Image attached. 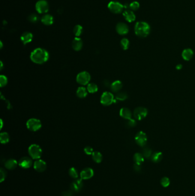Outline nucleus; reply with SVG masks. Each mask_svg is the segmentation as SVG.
Segmentation results:
<instances>
[{
	"label": "nucleus",
	"mask_w": 195,
	"mask_h": 196,
	"mask_svg": "<svg viewBox=\"0 0 195 196\" xmlns=\"http://www.w3.org/2000/svg\"><path fill=\"white\" fill-rule=\"evenodd\" d=\"M49 55L48 52L43 48H38L33 50L30 56V60L37 64H42L48 60Z\"/></svg>",
	"instance_id": "f257e3e1"
},
{
	"label": "nucleus",
	"mask_w": 195,
	"mask_h": 196,
	"mask_svg": "<svg viewBox=\"0 0 195 196\" xmlns=\"http://www.w3.org/2000/svg\"><path fill=\"white\" fill-rule=\"evenodd\" d=\"M150 26L146 22H137L134 26L136 35L140 37H146L150 33Z\"/></svg>",
	"instance_id": "f03ea898"
},
{
	"label": "nucleus",
	"mask_w": 195,
	"mask_h": 196,
	"mask_svg": "<svg viewBox=\"0 0 195 196\" xmlns=\"http://www.w3.org/2000/svg\"><path fill=\"white\" fill-rule=\"evenodd\" d=\"M29 156L32 159H38L42 156V149L38 145L33 144L30 145L28 148Z\"/></svg>",
	"instance_id": "7ed1b4c3"
},
{
	"label": "nucleus",
	"mask_w": 195,
	"mask_h": 196,
	"mask_svg": "<svg viewBox=\"0 0 195 196\" xmlns=\"http://www.w3.org/2000/svg\"><path fill=\"white\" fill-rule=\"evenodd\" d=\"M26 127L31 131H37L42 127L41 121L36 118H31L26 122Z\"/></svg>",
	"instance_id": "20e7f679"
},
{
	"label": "nucleus",
	"mask_w": 195,
	"mask_h": 196,
	"mask_svg": "<svg viewBox=\"0 0 195 196\" xmlns=\"http://www.w3.org/2000/svg\"><path fill=\"white\" fill-rule=\"evenodd\" d=\"M90 80V75L88 72L83 71L77 75L76 77L77 82L82 86L88 85Z\"/></svg>",
	"instance_id": "39448f33"
},
{
	"label": "nucleus",
	"mask_w": 195,
	"mask_h": 196,
	"mask_svg": "<svg viewBox=\"0 0 195 196\" xmlns=\"http://www.w3.org/2000/svg\"><path fill=\"white\" fill-rule=\"evenodd\" d=\"M114 102L113 95L110 92H104L101 97V103L104 106L111 105Z\"/></svg>",
	"instance_id": "423d86ee"
},
{
	"label": "nucleus",
	"mask_w": 195,
	"mask_h": 196,
	"mask_svg": "<svg viewBox=\"0 0 195 196\" xmlns=\"http://www.w3.org/2000/svg\"><path fill=\"white\" fill-rule=\"evenodd\" d=\"M35 7L37 12L38 13H47L49 11V4L46 0L38 1Z\"/></svg>",
	"instance_id": "0eeeda50"
},
{
	"label": "nucleus",
	"mask_w": 195,
	"mask_h": 196,
	"mask_svg": "<svg viewBox=\"0 0 195 196\" xmlns=\"http://www.w3.org/2000/svg\"><path fill=\"white\" fill-rule=\"evenodd\" d=\"M108 8L111 12L115 14L122 12L124 8V5L117 1H110L108 5Z\"/></svg>",
	"instance_id": "6e6552de"
},
{
	"label": "nucleus",
	"mask_w": 195,
	"mask_h": 196,
	"mask_svg": "<svg viewBox=\"0 0 195 196\" xmlns=\"http://www.w3.org/2000/svg\"><path fill=\"white\" fill-rule=\"evenodd\" d=\"M148 114V111L146 108L140 107L136 108L134 111V117L138 121H141L144 119Z\"/></svg>",
	"instance_id": "1a4fd4ad"
},
{
	"label": "nucleus",
	"mask_w": 195,
	"mask_h": 196,
	"mask_svg": "<svg viewBox=\"0 0 195 196\" xmlns=\"http://www.w3.org/2000/svg\"><path fill=\"white\" fill-rule=\"evenodd\" d=\"M135 141L138 145L141 147L144 146L147 142L146 134L143 131L138 132L135 136Z\"/></svg>",
	"instance_id": "9d476101"
},
{
	"label": "nucleus",
	"mask_w": 195,
	"mask_h": 196,
	"mask_svg": "<svg viewBox=\"0 0 195 196\" xmlns=\"http://www.w3.org/2000/svg\"><path fill=\"white\" fill-rule=\"evenodd\" d=\"M18 164L19 166L23 169H29L32 166L33 164V161L30 158L24 157L20 159Z\"/></svg>",
	"instance_id": "9b49d317"
},
{
	"label": "nucleus",
	"mask_w": 195,
	"mask_h": 196,
	"mask_svg": "<svg viewBox=\"0 0 195 196\" xmlns=\"http://www.w3.org/2000/svg\"><path fill=\"white\" fill-rule=\"evenodd\" d=\"M34 168L38 172H43L47 168V163L42 159H37L34 163Z\"/></svg>",
	"instance_id": "f8f14e48"
},
{
	"label": "nucleus",
	"mask_w": 195,
	"mask_h": 196,
	"mask_svg": "<svg viewBox=\"0 0 195 196\" xmlns=\"http://www.w3.org/2000/svg\"><path fill=\"white\" fill-rule=\"evenodd\" d=\"M116 32L120 35H125L129 32L128 25L123 23H119L116 26Z\"/></svg>",
	"instance_id": "ddd939ff"
},
{
	"label": "nucleus",
	"mask_w": 195,
	"mask_h": 196,
	"mask_svg": "<svg viewBox=\"0 0 195 196\" xmlns=\"http://www.w3.org/2000/svg\"><path fill=\"white\" fill-rule=\"evenodd\" d=\"M94 175V172L92 169L87 168L84 169L80 173V177L81 180H89Z\"/></svg>",
	"instance_id": "4468645a"
},
{
	"label": "nucleus",
	"mask_w": 195,
	"mask_h": 196,
	"mask_svg": "<svg viewBox=\"0 0 195 196\" xmlns=\"http://www.w3.org/2000/svg\"><path fill=\"white\" fill-rule=\"evenodd\" d=\"M83 187V183L81 179H77L74 180L71 185V190L74 192H80Z\"/></svg>",
	"instance_id": "2eb2a0df"
},
{
	"label": "nucleus",
	"mask_w": 195,
	"mask_h": 196,
	"mask_svg": "<svg viewBox=\"0 0 195 196\" xmlns=\"http://www.w3.org/2000/svg\"><path fill=\"white\" fill-rule=\"evenodd\" d=\"M83 42L79 37H75L72 41V48L76 51H79L82 49Z\"/></svg>",
	"instance_id": "dca6fc26"
},
{
	"label": "nucleus",
	"mask_w": 195,
	"mask_h": 196,
	"mask_svg": "<svg viewBox=\"0 0 195 196\" xmlns=\"http://www.w3.org/2000/svg\"><path fill=\"white\" fill-rule=\"evenodd\" d=\"M33 34L29 32H25L23 33L21 36V40L23 43L26 45L29 43H30L33 40Z\"/></svg>",
	"instance_id": "f3484780"
},
{
	"label": "nucleus",
	"mask_w": 195,
	"mask_h": 196,
	"mask_svg": "<svg viewBox=\"0 0 195 196\" xmlns=\"http://www.w3.org/2000/svg\"><path fill=\"white\" fill-rule=\"evenodd\" d=\"M123 16L125 19L129 23L134 21L136 19V16L132 11L126 10L123 12Z\"/></svg>",
	"instance_id": "a211bd4d"
},
{
	"label": "nucleus",
	"mask_w": 195,
	"mask_h": 196,
	"mask_svg": "<svg viewBox=\"0 0 195 196\" xmlns=\"http://www.w3.org/2000/svg\"><path fill=\"white\" fill-rule=\"evenodd\" d=\"M41 22L43 24L45 25H51L53 24V21H54V19H53V17L49 14H44L42 17H41Z\"/></svg>",
	"instance_id": "6ab92c4d"
},
{
	"label": "nucleus",
	"mask_w": 195,
	"mask_h": 196,
	"mask_svg": "<svg viewBox=\"0 0 195 196\" xmlns=\"http://www.w3.org/2000/svg\"><path fill=\"white\" fill-rule=\"evenodd\" d=\"M122 82L120 80H116L110 85V89L113 92H119L122 88Z\"/></svg>",
	"instance_id": "aec40b11"
},
{
	"label": "nucleus",
	"mask_w": 195,
	"mask_h": 196,
	"mask_svg": "<svg viewBox=\"0 0 195 196\" xmlns=\"http://www.w3.org/2000/svg\"><path fill=\"white\" fill-rule=\"evenodd\" d=\"M120 116L125 119H130L132 118V113L131 111L129 109L126 108V107H123L120 111Z\"/></svg>",
	"instance_id": "412c9836"
},
{
	"label": "nucleus",
	"mask_w": 195,
	"mask_h": 196,
	"mask_svg": "<svg viewBox=\"0 0 195 196\" xmlns=\"http://www.w3.org/2000/svg\"><path fill=\"white\" fill-rule=\"evenodd\" d=\"M194 56V52L191 49H184L182 52V57L183 59L186 61L190 60Z\"/></svg>",
	"instance_id": "4be33fe9"
},
{
	"label": "nucleus",
	"mask_w": 195,
	"mask_h": 196,
	"mask_svg": "<svg viewBox=\"0 0 195 196\" xmlns=\"http://www.w3.org/2000/svg\"><path fill=\"white\" fill-rule=\"evenodd\" d=\"M17 165L18 163L16 159H10L6 161L5 163V166L6 169L9 170H13L16 168Z\"/></svg>",
	"instance_id": "5701e85b"
},
{
	"label": "nucleus",
	"mask_w": 195,
	"mask_h": 196,
	"mask_svg": "<svg viewBox=\"0 0 195 196\" xmlns=\"http://www.w3.org/2000/svg\"><path fill=\"white\" fill-rule=\"evenodd\" d=\"M87 91L85 87H79L76 92V95L79 98H85L87 96Z\"/></svg>",
	"instance_id": "b1692460"
},
{
	"label": "nucleus",
	"mask_w": 195,
	"mask_h": 196,
	"mask_svg": "<svg viewBox=\"0 0 195 196\" xmlns=\"http://www.w3.org/2000/svg\"><path fill=\"white\" fill-rule=\"evenodd\" d=\"M134 159L135 163L141 165L142 163H143V162L144 161V157L142 154L137 153L134 155Z\"/></svg>",
	"instance_id": "393cba45"
},
{
	"label": "nucleus",
	"mask_w": 195,
	"mask_h": 196,
	"mask_svg": "<svg viewBox=\"0 0 195 196\" xmlns=\"http://www.w3.org/2000/svg\"><path fill=\"white\" fill-rule=\"evenodd\" d=\"M162 158V154L161 152H155L151 156L152 160L155 163H158L160 162Z\"/></svg>",
	"instance_id": "a878e982"
},
{
	"label": "nucleus",
	"mask_w": 195,
	"mask_h": 196,
	"mask_svg": "<svg viewBox=\"0 0 195 196\" xmlns=\"http://www.w3.org/2000/svg\"><path fill=\"white\" fill-rule=\"evenodd\" d=\"M83 31V26L80 25H76L73 28V33L77 37H78L81 35Z\"/></svg>",
	"instance_id": "bb28decb"
},
{
	"label": "nucleus",
	"mask_w": 195,
	"mask_h": 196,
	"mask_svg": "<svg viewBox=\"0 0 195 196\" xmlns=\"http://www.w3.org/2000/svg\"><path fill=\"white\" fill-rule=\"evenodd\" d=\"M92 159L96 163H100L102 160V156L98 151H94L92 154Z\"/></svg>",
	"instance_id": "cd10ccee"
},
{
	"label": "nucleus",
	"mask_w": 195,
	"mask_h": 196,
	"mask_svg": "<svg viewBox=\"0 0 195 196\" xmlns=\"http://www.w3.org/2000/svg\"><path fill=\"white\" fill-rule=\"evenodd\" d=\"M10 139V137L9 135L8 134V133H6V132H4L2 133L0 135V141L1 143L2 144H6L7 143L9 142Z\"/></svg>",
	"instance_id": "c85d7f7f"
},
{
	"label": "nucleus",
	"mask_w": 195,
	"mask_h": 196,
	"mask_svg": "<svg viewBox=\"0 0 195 196\" xmlns=\"http://www.w3.org/2000/svg\"><path fill=\"white\" fill-rule=\"evenodd\" d=\"M87 90L89 93L94 94L98 91V86L93 83H89L87 86Z\"/></svg>",
	"instance_id": "c756f323"
},
{
	"label": "nucleus",
	"mask_w": 195,
	"mask_h": 196,
	"mask_svg": "<svg viewBox=\"0 0 195 196\" xmlns=\"http://www.w3.org/2000/svg\"><path fill=\"white\" fill-rule=\"evenodd\" d=\"M28 20L32 23H36L39 20V17L36 14L32 13L28 17Z\"/></svg>",
	"instance_id": "7c9ffc66"
},
{
	"label": "nucleus",
	"mask_w": 195,
	"mask_h": 196,
	"mask_svg": "<svg viewBox=\"0 0 195 196\" xmlns=\"http://www.w3.org/2000/svg\"><path fill=\"white\" fill-rule=\"evenodd\" d=\"M120 44H121V46H122V49L124 50H126V49H128L129 45V41L127 38H122V40H121Z\"/></svg>",
	"instance_id": "2f4dec72"
},
{
	"label": "nucleus",
	"mask_w": 195,
	"mask_h": 196,
	"mask_svg": "<svg viewBox=\"0 0 195 196\" xmlns=\"http://www.w3.org/2000/svg\"><path fill=\"white\" fill-rule=\"evenodd\" d=\"M128 98V95L126 93L124 92H117V94L116 95V99L119 100H125Z\"/></svg>",
	"instance_id": "473e14b6"
},
{
	"label": "nucleus",
	"mask_w": 195,
	"mask_h": 196,
	"mask_svg": "<svg viewBox=\"0 0 195 196\" xmlns=\"http://www.w3.org/2000/svg\"><path fill=\"white\" fill-rule=\"evenodd\" d=\"M152 150L148 147H146L143 150V153L142 154L143 155V156L146 158H148L149 157H150L152 155Z\"/></svg>",
	"instance_id": "72a5a7b5"
},
{
	"label": "nucleus",
	"mask_w": 195,
	"mask_h": 196,
	"mask_svg": "<svg viewBox=\"0 0 195 196\" xmlns=\"http://www.w3.org/2000/svg\"><path fill=\"white\" fill-rule=\"evenodd\" d=\"M160 183L163 187H167L170 185V180L168 177H163L161 178L160 181Z\"/></svg>",
	"instance_id": "f704fd0d"
},
{
	"label": "nucleus",
	"mask_w": 195,
	"mask_h": 196,
	"mask_svg": "<svg viewBox=\"0 0 195 196\" xmlns=\"http://www.w3.org/2000/svg\"><path fill=\"white\" fill-rule=\"evenodd\" d=\"M69 175L73 178H77L78 177V172L74 168H71L69 170Z\"/></svg>",
	"instance_id": "c9c22d12"
},
{
	"label": "nucleus",
	"mask_w": 195,
	"mask_h": 196,
	"mask_svg": "<svg viewBox=\"0 0 195 196\" xmlns=\"http://www.w3.org/2000/svg\"><path fill=\"white\" fill-rule=\"evenodd\" d=\"M8 83V79L5 75H1L0 76V86L1 87H5Z\"/></svg>",
	"instance_id": "e433bc0d"
},
{
	"label": "nucleus",
	"mask_w": 195,
	"mask_h": 196,
	"mask_svg": "<svg viewBox=\"0 0 195 196\" xmlns=\"http://www.w3.org/2000/svg\"><path fill=\"white\" fill-rule=\"evenodd\" d=\"M139 7H140V4L137 1L132 2L131 4H129V8L132 11H137V10H138V8H139Z\"/></svg>",
	"instance_id": "4c0bfd02"
},
{
	"label": "nucleus",
	"mask_w": 195,
	"mask_h": 196,
	"mask_svg": "<svg viewBox=\"0 0 195 196\" xmlns=\"http://www.w3.org/2000/svg\"><path fill=\"white\" fill-rule=\"evenodd\" d=\"M6 176V172H5V170H4V169L1 168L0 169V182L2 183Z\"/></svg>",
	"instance_id": "58836bf2"
},
{
	"label": "nucleus",
	"mask_w": 195,
	"mask_h": 196,
	"mask_svg": "<svg viewBox=\"0 0 195 196\" xmlns=\"http://www.w3.org/2000/svg\"><path fill=\"white\" fill-rule=\"evenodd\" d=\"M126 125L129 127H133L136 126V122L134 119H133L131 118V119L128 120V121L126 122Z\"/></svg>",
	"instance_id": "ea45409f"
},
{
	"label": "nucleus",
	"mask_w": 195,
	"mask_h": 196,
	"mask_svg": "<svg viewBox=\"0 0 195 196\" xmlns=\"http://www.w3.org/2000/svg\"><path fill=\"white\" fill-rule=\"evenodd\" d=\"M84 152H85L86 154H87V155H92L94 151H93V150L92 147H90V146H86L84 148Z\"/></svg>",
	"instance_id": "a19ab883"
},
{
	"label": "nucleus",
	"mask_w": 195,
	"mask_h": 196,
	"mask_svg": "<svg viewBox=\"0 0 195 196\" xmlns=\"http://www.w3.org/2000/svg\"><path fill=\"white\" fill-rule=\"evenodd\" d=\"M73 191L71 190H66L65 192H63L62 193V196H73Z\"/></svg>",
	"instance_id": "79ce46f5"
},
{
	"label": "nucleus",
	"mask_w": 195,
	"mask_h": 196,
	"mask_svg": "<svg viewBox=\"0 0 195 196\" xmlns=\"http://www.w3.org/2000/svg\"><path fill=\"white\" fill-rule=\"evenodd\" d=\"M134 170L136 172H140L141 170V165L135 163L134 166Z\"/></svg>",
	"instance_id": "37998d69"
},
{
	"label": "nucleus",
	"mask_w": 195,
	"mask_h": 196,
	"mask_svg": "<svg viewBox=\"0 0 195 196\" xmlns=\"http://www.w3.org/2000/svg\"><path fill=\"white\" fill-rule=\"evenodd\" d=\"M182 64H178V65H176V68L177 69V70H181L182 68Z\"/></svg>",
	"instance_id": "c03bdc74"
},
{
	"label": "nucleus",
	"mask_w": 195,
	"mask_h": 196,
	"mask_svg": "<svg viewBox=\"0 0 195 196\" xmlns=\"http://www.w3.org/2000/svg\"><path fill=\"white\" fill-rule=\"evenodd\" d=\"M2 67H3V64H2V62L1 61V70L2 69Z\"/></svg>",
	"instance_id": "a18cd8bd"
},
{
	"label": "nucleus",
	"mask_w": 195,
	"mask_h": 196,
	"mask_svg": "<svg viewBox=\"0 0 195 196\" xmlns=\"http://www.w3.org/2000/svg\"><path fill=\"white\" fill-rule=\"evenodd\" d=\"M0 45H1V46H0V48H2V46H3V44H2V41H0Z\"/></svg>",
	"instance_id": "49530a36"
},
{
	"label": "nucleus",
	"mask_w": 195,
	"mask_h": 196,
	"mask_svg": "<svg viewBox=\"0 0 195 196\" xmlns=\"http://www.w3.org/2000/svg\"><path fill=\"white\" fill-rule=\"evenodd\" d=\"M1 129H2V125H3V122H2V120H1Z\"/></svg>",
	"instance_id": "de8ad7c7"
}]
</instances>
